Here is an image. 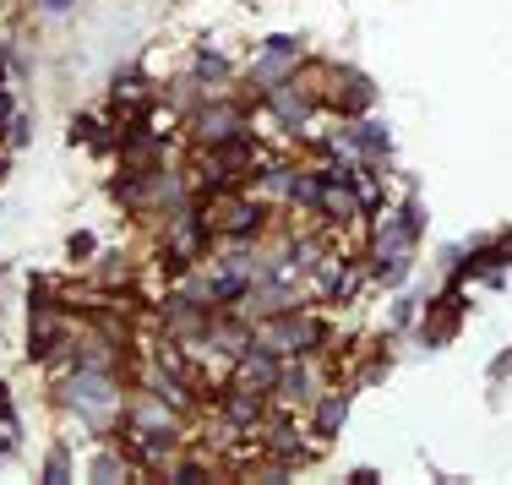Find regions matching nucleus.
<instances>
[{
    "instance_id": "f257e3e1",
    "label": "nucleus",
    "mask_w": 512,
    "mask_h": 485,
    "mask_svg": "<svg viewBox=\"0 0 512 485\" xmlns=\"http://www.w3.org/2000/svg\"><path fill=\"white\" fill-rule=\"evenodd\" d=\"M55 398L60 409L82 420L93 431H109L120 420V404H126V377L109 366H60L55 377Z\"/></svg>"
},
{
    "instance_id": "f03ea898",
    "label": "nucleus",
    "mask_w": 512,
    "mask_h": 485,
    "mask_svg": "<svg viewBox=\"0 0 512 485\" xmlns=\"http://www.w3.org/2000/svg\"><path fill=\"white\" fill-rule=\"evenodd\" d=\"M251 333H256V344L262 349H273V355H322L327 349V322L322 317H311L306 306H295V311H278V317H256L251 322Z\"/></svg>"
},
{
    "instance_id": "7ed1b4c3",
    "label": "nucleus",
    "mask_w": 512,
    "mask_h": 485,
    "mask_svg": "<svg viewBox=\"0 0 512 485\" xmlns=\"http://www.w3.org/2000/svg\"><path fill=\"white\" fill-rule=\"evenodd\" d=\"M186 137L191 148H224V142L256 137L251 120H246V99H229V93H213L186 115Z\"/></svg>"
},
{
    "instance_id": "20e7f679",
    "label": "nucleus",
    "mask_w": 512,
    "mask_h": 485,
    "mask_svg": "<svg viewBox=\"0 0 512 485\" xmlns=\"http://www.w3.org/2000/svg\"><path fill=\"white\" fill-rule=\"evenodd\" d=\"M316 393H322V360H316V355H289L284 371H278L273 398L284 409H311Z\"/></svg>"
},
{
    "instance_id": "39448f33",
    "label": "nucleus",
    "mask_w": 512,
    "mask_h": 485,
    "mask_svg": "<svg viewBox=\"0 0 512 485\" xmlns=\"http://www.w3.org/2000/svg\"><path fill=\"white\" fill-rule=\"evenodd\" d=\"M295 71H300V44H289V39H273L262 55L251 60V93L273 88V82L295 77Z\"/></svg>"
},
{
    "instance_id": "423d86ee",
    "label": "nucleus",
    "mask_w": 512,
    "mask_h": 485,
    "mask_svg": "<svg viewBox=\"0 0 512 485\" xmlns=\"http://www.w3.org/2000/svg\"><path fill=\"white\" fill-rule=\"evenodd\" d=\"M306 415H311V436H316V442H327V436L338 431V420L349 415V393H338V387H322Z\"/></svg>"
},
{
    "instance_id": "0eeeda50",
    "label": "nucleus",
    "mask_w": 512,
    "mask_h": 485,
    "mask_svg": "<svg viewBox=\"0 0 512 485\" xmlns=\"http://www.w3.org/2000/svg\"><path fill=\"white\" fill-rule=\"evenodd\" d=\"M191 77H197V82H207L213 93H224L235 71H229V60L218 55V50H197V60H191Z\"/></svg>"
},
{
    "instance_id": "6e6552de",
    "label": "nucleus",
    "mask_w": 512,
    "mask_h": 485,
    "mask_svg": "<svg viewBox=\"0 0 512 485\" xmlns=\"http://www.w3.org/2000/svg\"><path fill=\"white\" fill-rule=\"evenodd\" d=\"M88 475L93 480H120V475H137V464H131V453H126V447H115V453H99V458H93V464H88Z\"/></svg>"
},
{
    "instance_id": "1a4fd4ad",
    "label": "nucleus",
    "mask_w": 512,
    "mask_h": 485,
    "mask_svg": "<svg viewBox=\"0 0 512 485\" xmlns=\"http://www.w3.org/2000/svg\"><path fill=\"white\" fill-rule=\"evenodd\" d=\"M93 284L99 289H126L131 284V262L120 257V251H109V257H99V268H93Z\"/></svg>"
},
{
    "instance_id": "9d476101",
    "label": "nucleus",
    "mask_w": 512,
    "mask_h": 485,
    "mask_svg": "<svg viewBox=\"0 0 512 485\" xmlns=\"http://www.w3.org/2000/svg\"><path fill=\"white\" fill-rule=\"evenodd\" d=\"M71 137L88 142V148H120V137H109L104 120H93V115H77V120H71Z\"/></svg>"
},
{
    "instance_id": "9b49d317",
    "label": "nucleus",
    "mask_w": 512,
    "mask_h": 485,
    "mask_svg": "<svg viewBox=\"0 0 512 485\" xmlns=\"http://www.w3.org/2000/svg\"><path fill=\"white\" fill-rule=\"evenodd\" d=\"M0 82H6V60H0Z\"/></svg>"
}]
</instances>
